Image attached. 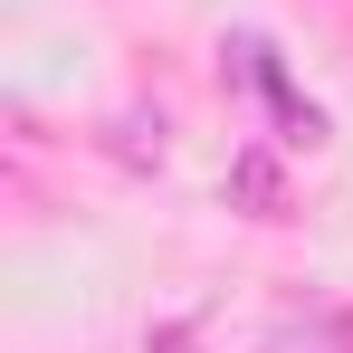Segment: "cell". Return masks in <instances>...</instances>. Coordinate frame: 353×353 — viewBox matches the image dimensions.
I'll return each mask as SVG.
<instances>
[{
    "mask_svg": "<svg viewBox=\"0 0 353 353\" xmlns=\"http://www.w3.org/2000/svg\"><path fill=\"white\" fill-rule=\"evenodd\" d=\"M239 201H258V220H277V172H268L258 153L239 163Z\"/></svg>",
    "mask_w": 353,
    "mask_h": 353,
    "instance_id": "obj_1",
    "label": "cell"
}]
</instances>
